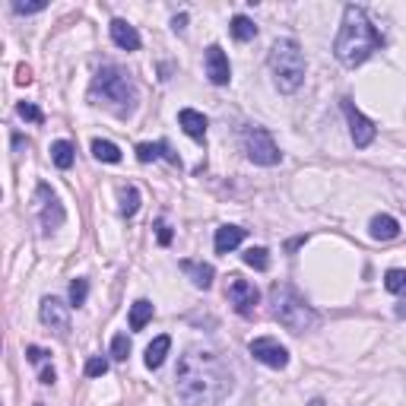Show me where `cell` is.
<instances>
[{
    "label": "cell",
    "mask_w": 406,
    "mask_h": 406,
    "mask_svg": "<svg viewBox=\"0 0 406 406\" xmlns=\"http://www.w3.org/2000/svg\"><path fill=\"white\" fill-rule=\"evenodd\" d=\"M178 397L187 406H219L232 391V372L213 349H187L178 362Z\"/></svg>",
    "instance_id": "cell-1"
},
{
    "label": "cell",
    "mask_w": 406,
    "mask_h": 406,
    "mask_svg": "<svg viewBox=\"0 0 406 406\" xmlns=\"http://www.w3.org/2000/svg\"><path fill=\"white\" fill-rule=\"evenodd\" d=\"M378 48H381V32L375 29V22L368 20V13L362 7L349 3L343 10V22H340L337 38H333V55H337V61L346 64V67H358V64H365Z\"/></svg>",
    "instance_id": "cell-2"
},
{
    "label": "cell",
    "mask_w": 406,
    "mask_h": 406,
    "mask_svg": "<svg viewBox=\"0 0 406 406\" xmlns=\"http://www.w3.org/2000/svg\"><path fill=\"white\" fill-rule=\"evenodd\" d=\"M89 99L96 105H111L117 115H131L133 102H137V86H133L131 73H124L121 67L108 64L102 67L96 76H92V86H89Z\"/></svg>",
    "instance_id": "cell-3"
},
{
    "label": "cell",
    "mask_w": 406,
    "mask_h": 406,
    "mask_svg": "<svg viewBox=\"0 0 406 406\" xmlns=\"http://www.w3.org/2000/svg\"><path fill=\"white\" fill-rule=\"evenodd\" d=\"M267 64L273 70V83L280 92H296L305 83V55L296 38H276Z\"/></svg>",
    "instance_id": "cell-4"
},
{
    "label": "cell",
    "mask_w": 406,
    "mask_h": 406,
    "mask_svg": "<svg viewBox=\"0 0 406 406\" xmlns=\"http://www.w3.org/2000/svg\"><path fill=\"white\" fill-rule=\"evenodd\" d=\"M270 298H273V317L289 333H305V331H311V327H317V311L292 289L289 282L273 286Z\"/></svg>",
    "instance_id": "cell-5"
},
{
    "label": "cell",
    "mask_w": 406,
    "mask_h": 406,
    "mask_svg": "<svg viewBox=\"0 0 406 406\" xmlns=\"http://www.w3.org/2000/svg\"><path fill=\"white\" fill-rule=\"evenodd\" d=\"M241 143H245V156L254 162V166H276L282 159L280 146L273 143V137H270L267 127H245V133H241Z\"/></svg>",
    "instance_id": "cell-6"
},
{
    "label": "cell",
    "mask_w": 406,
    "mask_h": 406,
    "mask_svg": "<svg viewBox=\"0 0 406 406\" xmlns=\"http://www.w3.org/2000/svg\"><path fill=\"white\" fill-rule=\"evenodd\" d=\"M340 108H343L346 121H349V133H352V143L358 146V150H365V146L375 143V133H378V127H375V121H368V117L362 115V111L352 105V99H343L340 102Z\"/></svg>",
    "instance_id": "cell-7"
},
{
    "label": "cell",
    "mask_w": 406,
    "mask_h": 406,
    "mask_svg": "<svg viewBox=\"0 0 406 406\" xmlns=\"http://www.w3.org/2000/svg\"><path fill=\"white\" fill-rule=\"evenodd\" d=\"M251 356L257 358V362L270 365V368H286L289 365V352H286V346H280L273 337H257L251 340Z\"/></svg>",
    "instance_id": "cell-8"
},
{
    "label": "cell",
    "mask_w": 406,
    "mask_h": 406,
    "mask_svg": "<svg viewBox=\"0 0 406 406\" xmlns=\"http://www.w3.org/2000/svg\"><path fill=\"white\" fill-rule=\"evenodd\" d=\"M226 296H229V302L235 305V311H238L241 317H251V314H254L257 298H261V292H257L248 280H238V276H232Z\"/></svg>",
    "instance_id": "cell-9"
},
{
    "label": "cell",
    "mask_w": 406,
    "mask_h": 406,
    "mask_svg": "<svg viewBox=\"0 0 406 406\" xmlns=\"http://www.w3.org/2000/svg\"><path fill=\"white\" fill-rule=\"evenodd\" d=\"M38 314H42L45 327H51L57 337H67V333H70V314H67V305H64L61 298H55V296L42 298V308H38Z\"/></svg>",
    "instance_id": "cell-10"
},
{
    "label": "cell",
    "mask_w": 406,
    "mask_h": 406,
    "mask_svg": "<svg viewBox=\"0 0 406 406\" xmlns=\"http://www.w3.org/2000/svg\"><path fill=\"white\" fill-rule=\"evenodd\" d=\"M35 197H38V203H42V229L45 232L61 229L64 226V207H61V200H57V194L51 191L48 184H38Z\"/></svg>",
    "instance_id": "cell-11"
},
{
    "label": "cell",
    "mask_w": 406,
    "mask_h": 406,
    "mask_svg": "<svg viewBox=\"0 0 406 406\" xmlns=\"http://www.w3.org/2000/svg\"><path fill=\"white\" fill-rule=\"evenodd\" d=\"M207 76L213 86H226L232 80V67H229V57L219 45H210L207 48Z\"/></svg>",
    "instance_id": "cell-12"
},
{
    "label": "cell",
    "mask_w": 406,
    "mask_h": 406,
    "mask_svg": "<svg viewBox=\"0 0 406 406\" xmlns=\"http://www.w3.org/2000/svg\"><path fill=\"white\" fill-rule=\"evenodd\" d=\"M111 42H115L117 48H124V51H137L140 48V32L124 20H111Z\"/></svg>",
    "instance_id": "cell-13"
},
{
    "label": "cell",
    "mask_w": 406,
    "mask_h": 406,
    "mask_svg": "<svg viewBox=\"0 0 406 406\" xmlns=\"http://www.w3.org/2000/svg\"><path fill=\"white\" fill-rule=\"evenodd\" d=\"M178 124H181V131H184L191 140H200V143H203V137H207V117L200 115V111L181 108L178 111Z\"/></svg>",
    "instance_id": "cell-14"
},
{
    "label": "cell",
    "mask_w": 406,
    "mask_h": 406,
    "mask_svg": "<svg viewBox=\"0 0 406 406\" xmlns=\"http://www.w3.org/2000/svg\"><path fill=\"white\" fill-rule=\"evenodd\" d=\"M137 159L140 162H156V159H168L172 166H181L178 152H172V146L166 140H159V143H140L137 146Z\"/></svg>",
    "instance_id": "cell-15"
},
{
    "label": "cell",
    "mask_w": 406,
    "mask_h": 406,
    "mask_svg": "<svg viewBox=\"0 0 406 406\" xmlns=\"http://www.w3.org/2000/svg\"><path fill=\"white\" fill-rule=\"evenodd\" d=\"M245 241V229L241 226H219L216 229V254H229Z\"/></svg>",
    "instance_id": "cell-16"
},
{
    "label": "cell",
    "mask_w": 406,
    "mask_h": 406,
    "mask_svg": "<svg viewBox=\"0 0 406 406\" xmlns=\"http://www.w3.org/2000/svg\"><path fill=\"white\" fill-rule=\"evenodd\" d=\"M181 270H184V273L191 276V282H194V286H197V289H210V286H213V276H216V270L210 267V263L181 261Z\"/></svg>",
    "instance_id": "cell-17"
},
{
    "label": "cell",
    "mask_w": 406,
    "mask_h": 406,
    "mask_svg": "<svg viewBox=\"0 0 406 406\" xmlns=\"http://www.w3.org/2000/svg\"><path fill=\"white\" fill-rule=\"evenodd\" d=\"M168 349H172V337H168V333H162V337L152 340V343L146 346V368H162Z\"/></svg>",
    "instance_id": "cell-18"
},
{
    "label": "cell",
    "mask_w": 406,
    "mask_h": 406,
    "mask_svg": "<svg viewBox=\"0 0 406 406\" xmlns=\"http://www.w3.org/2000/svg\"><path fill=\"white\" fill-rule=\"evenodd\" d=\"M397 235H400V222L393 219V216L381 213L372 219V238L375 241H391V238H397Z\"/></svg>",
    "instance_id": "cell-19"
},
{
    "label": "cell",
    "mask_w": 406,
    "mask_h": 406,
    "mask_svg": "<svg viewBox=\"0 0 406 406\" xmlns=\"http://www.w3.org/2000/svg\"><path fill=\"white\" fill-rule=\"evenodd\" d=\"M152 314H156V308H152L150 298H140V302L131 305V331H143L146 324L152 321Z\"/></svg>",
    "instance_id": "cell-20"
},
{
    "label": "cell",
    "mask_w": 406,
    "mask_h": 406,
    "mask_svg": "<svg viewBox=\"0 0 406 406\" xmlns=\"http://www.w3.org/2000/svg\"><path fill=\"white\" fill-rule=\"evenodd\" d=\"M51 159H55L57 168L67 172V168L73 166V143H70V140H55V143H51Z\"/></svg>",
    "instance_id": "cell-21"
},
{
    "label": "cell",
    "mask_w": 406,
    "mask_h": 406,
    "mask_svg": "<svg viewBox=\"0 0 406 406\" xmlns=\"http://www.w3.org/2000/svg\"><path fill=\"white\" fill-rule=\"evenodd\" d=\"M92 156L99 159V162H121V150H117L111 140H92Z\"/></svg>",
    "instance_id": "cell-22"
},
{
    "label": "cell",
    "mask_w": 406,
    "mask_h": 406,
    "mask_svg": "<svg viewBox=\"0 0 406 406\" xmlns=\"http://www.w3.org/2000/svg\"><path fill=\"white\" fill-rule=\"evenodd\" d=\"M229 29H232V35L238 38V42H251V38H257V26L248 20V16H241V13L232 16V26H229Z\"/></svg>",
    "instance_id": "cell-23"
},
{
    "label": "cell",
    "mask_w": 406,
    "mask_h": 406,
    "mask_svg": "<svg viewBox=\"0 0 406 406\" xmlns=\"http://www.w3.org/2000/svg\"><path fill=\"white\" fill-rule=\"evenodd\" d=\"M137 210H140V191L137 187H121V216H137Z\"/></svg>",
    "instance_id": "cell-24"
},
{
    "label": "cell",
    "mask_w": 406,
    "mask_h": 406,
    "mask_svg": "<svg viewBox=\"0 0 406 406\" xmlns=\"http://www.w3.org/2000/svg\"><path fill=\"white\" fill-rule=\"evenodd\" d=\"M245 263H248L251 270H257V273H263V270H270V251L267 248H248L245 251Z\"/></svg>",
    "instance_id": "cell-25"
},
{
    "label": "cell",
    "mask_w": 406,
    "mask_h": 406,
    "mask_svg": "<svg viewBox=\"0 0 406 406\" xmlns=\"http://www.w3.org/2000/svg\"><path fill=\"white\" fill-rule=\"evenodd\" d=\"M384 289L393 292V296H406V270H387Z\"/></svg>",
    "instance_id": "cell-26"
},
{
    "label": "cell",
    "mask_w": 406,
    "mask_h": 406,
    "mask_svg": "<svg viewBox=\"0 0 406 406\" xmlns=\"http://www.w3.org/2000/svg\"><path fill=\"white\" fill-rule=\"evenodd\" d=\"M86 298H89V282L80 276V280L70 282V305H73V308H83Z\"/></svg>",
    "instance_id": "cell-27"
},
{
    "label": "cell",
    "mask_w": 406,
    "mask_h": 406,
    "mask_svg": "<svg viewBox=\"0 0 406 406\" xmlns=\"http://www.w3.org/2000/svg\"><path fill=\"white\" fill-rule=\"evenodd\" d=\"M127 356H131V337H127V333H117V337L111 340V358L124 362Z\"/></svg>",
    "instance_id": "cell-28"
},
{
    "label": "cell",
    "mask_w": 406,
    "mask_h": 406,
    "mask_svg": "<svg viewBox=\"0 0 406 406\" xmlns=\"http://www.w3.org/2000/svg\"><path fill=\"white\" fill-rule=\"evenodd\" d=\"M16 115H20L22 121H35V124H42V121H45L42 108H38L35 102H20V105H16Z\"/></svg>",
    "instance_id": "cell-29"
},
{
    "label": "cell",
    "mask_w": 406,
    "mask_h": 406,
    "mask_svg": "<svg viewBox=\"0 0 406 406\" xmlns=\"http://www.w3.org/2000/svg\"><path fill=\"white\" fill-rule=\"evenodd\" d=\"M86 375H89V378H102V375H108V358L92 356L89 362H86Z\"/></svg>",
    "instance_id": "cell-30"
},
{
    "label": "cell",
    "mask_w": 406,
    "mask_h": 406,
    "mask_svg": "<svg viewBox=\"0 0 406 406\" xmlns=\"http://www.w3.org/2000/svg\"><path fill=\"white\" fill-rule=\"evenodd\" d=\"M156 235H159V245H162V248H168V245H172V226H168L166 219L156 222Z\"/></svg>",
    "instance_id": "cell-31"
},
{
    "label": "cell",
    "mask_w": 406,
    "mask_h": 406,
    "mask_svg": "<svg viewBox=\"0 0 406 406\" xmlns=\"http://www.w3.org/2000/svg\"><path fill=\"white\" fill-rule=\"evenodd\" d=\"M48 356H51V352H45L42 346H29V349H26V358H29L32 365H42Z\"/></svg>",
    "instance_id": "cell-32"
},
{
    "label": "cell",
    "mask_w": 406,
    "mask_h": 406,
    "mask_svg": "<svg viewBox=\"0 0 406 406\" xmlns=\"http://www.w3.org/2000/svg\"><path fill=\"white\" fill-rule=\"evenodd\" d=\"M45 3H13V13L20 16H29V13H42Z\"/></svg>",
    "instance_id": "cell-33"
},
{
    "label": "cell",
    "mask_w": 406,
    "mask_h": 406,
    "mask_svg": "<svg viewBox=\"0 0 406 406\" xmlns=\"http://www.w3.org/2000/svg\"><path fill=\"white\" fill-rule=\"evenodd\" d=\"M16 83H20V86H29V83H32V70H29L26 64H20V67H16Z\"/></svg>",
    "instance_id": "cell-34"
},
{
    "label": "cell",
    "mask_w": 406,
    "mask_h": 406,
    "mask_svg": "<svg viewBox=\"0 0 406 406\" xmlns=\"http://www.w3.org/2000/svg\"><path fill=\"white\" fill-rule=\"evenodd\" d=\"M55 381H57L55 368H51V365H45V368H42V384H55Z\"/></svg>",
    "instance_id": "cell-35"
},
{
    "label": "cell",
    "mask_w": 406,
    "mask_h": 406,
    "mask_svg": "<svg viewBox=\"0 0 406 406\" xmlns=\"http://www.w3.org/2000/svg\"><path fill=\"white\" fill-rule=\"evenodd\" d=\"M184 22H187V13L175 16V20H172V29H175V32H184Z\"/></svg>",
    "instance_id": "cell-36"
},
{
    "label": "cell",
    "mask_w": 406,
    "mask_h": 406,
    "mask_svg": "<svg viewBox=\"0 0 406 406\" xmlns=\"http://www.w3.org/2000/svg\"><path fill=\"white\" fill-rule=\"evenodd\" d=\"M305 241H308V235H298V238H292L289 245H286V251H296V248H302Z\"/></svg>",
    "instance_id": "cell-37"
},
{
    "label": "cell",
    "mask_w": 406,
    "mask_h": 406,
    "mask_svg": "<svg viewBox=\"0 0 406 406\" xmlns=\"http://www.w3.org/2000/svg\"><path fill=\"white\" fill-rule=\"evenodd\" d=\"M308 406H327V403H324V400H321V397H317V400H311V403H308Z\"/></svg>",
    "instance_id": "cell-38"
},
{
    "label": "cell",
    "mask_w": 406,
    "mask_h": 406,
    "mask_svg": "<svg viewBox=\"0 0 406 406\" xmlns=\"http://www.w3.org/2000/svg\"><path fill=\"white\" fill-rule=\"evenodd\" d=\"M397 314H400V317H406V305H397Z\"/></svg>",
    "instance_id": "cell-39"
},
{
    "label": "cell",
    "mask_w": 406,
    "mask_h": 406,
    "mask_svg": "<svg viewBox=\"0 0 406 406\" xmlns=\"http://www.w3.org/2000/svg\"><path fill=\"white\" fill-rule=\"evenodd\" d=\"M35 406H42V403H35Z\"/></svg>",
    "instance_id": "cell-40"
}]
</instances>
